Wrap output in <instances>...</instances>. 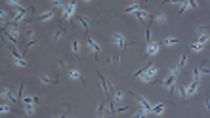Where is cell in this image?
Returning <instances> with one entry per match:
<instances>
[{"mask_svg": "<svg viewBox=\"0 0 210 118\" xmlns=\"http://www.w3.org/2000/svg\"><path fill=\"white\" fill-rule=\"evenodd\" d=\"M157 50H159V46H157V42H147V57L153 54H157Z\"/></svg>", "mask_w": 210, "mask_h": 118, "instance_id": "obj_9", "label": "cell"}, {"mask_svg": "<svg viewBox=\"0 0 210 118\" xmlns=\"http://www.w3.org/2000/svg\"><path fill=\"white\" fill-rule=\"evenodd\" d=\"M176 42H178L176 36H168V38H164V40H163V44H166V46H174Z\"/></svg>", "mask_w": 210, "mask_h": 118, "instance_id": "obj_15", "label": "cell"}, {"mask_svg": "<svg viewBox=\"0 0 210 118\" xmlns=\"http://www.w3.org/2000/svg\"><path fill=\"white\" fill-rule=\"evenodd\" d=\"M111 40L117 44V46H120V48H126L128 44H130L126 38H124V34H120V32H113V34H111Z\"/></svg>", "mask_w": 210, "mask_h": 118, "instance_id": "obj_1", "label": "cell"}, {"mask_svg": "<svg viewBox=\"0 0 210 118\" xmlns=\"http://www.w3.org/2000/svg\"><path fill=\"white\" fill-rule=\"evenodd\" d=\"M160 86H164V88H166L168 89V92H174V89H176V82H174V76H170V74H168V78H164V80H160Z\"/></svg>", "mask_w": 210, "mask_h": 118, "instance_id": "obj_4", "label": "cell"}, {"mask_svg": "<svg viewBox=\"0 0 210 118\" xmlns=\"http://www.w3.org/2000/svg\"><path fill=\"white\" fill-rule=\"evenodd\" d=\"M151 21H157V23H166V17L163 15V11H157L155 15H151Z\"/></svg>", "mask_w": 210, "mask_h": 118, "instance_id": "obj_10", "label": "cell"}, {"mask_svg": "<svg viewBox=\"0 0 210 118\" xmlns=\"http://www.w3.org/2000/svg\"><path fill=\"white\" fill-rule=\"evenodd\" d=\"M75 6H76L75 2H69V4H65V8H63V19H65V21H69V19H73V14H75Z\"/></svg>", "mask_w": 210, "mask_h": 118, "instance_id": "obj_3", "label": "cell"}, {"mask_svg": "<svg viewBox=\"0 0 210 118\" xmlns=\"http://www.w3.org/2000/svg\"><path fill=\"white\" fill-rule=\"evenodd\" d=\"M199 72H204V74H208V72H210V71H208V67H206V65H203V67H201V69H199Z\"/></svg>", "mask_w": 210, "mask_h": 118, "instance_id": "obj_26", "label": "cell"}, {"mask_svg": "<svg viewBox=\"0 0 210 118\" xmlns=\"http://www.w3.org/2000/svg\"><path fill=\"white\" fill-rule=\"evenodd\" d=\"M69 76H71V78H76V80H80L82 84H86V80H84L82 76H80V72H78V71H69Z\"/></svg>", "mask_w": 210, "mask_h": 118, "instance_id": "obj_14", "label": "cell"}, {"mask_svg": "<svg viewBox=\"0 0 210 118\" xmlns=\"http://www.w3.org/2000/svg\"><path fill=\"white\" fill-rule=\"evenodd\" d=\"M63 32H65V29H59L58 32H55V34H54V40H59V38H61V36H63Z\"/></svg>", "mask_w": 210, "mask_h": 118, "instance_id": "obj_21", "label": "cell"}, {"mask_svg": "<svg viewBox=\"0 0 210 118\" xmlns=\"http://www.w3.org/2000/svg\"><path fill=\"white\" fill-rule=\"evenodd\" d=\"M204 42H208V34H203L199 38V44H204Z\"/></svg>", "mask_w": 210, "mask_h": 118, "instance_id": "obj_25", "label": "cell"}, {"mask_svg": "<svg viewBox=\"0 0 210 118\" xmlns=\"http://www.w3.org/2000/svg\"><path fill=\"white\" fill-rule=\"evenodd\" d=\"M71 50L75 51L76 55H78V42H71ZM78 57H80V55H78Z\"/></svg>", "mask_w": 210, "mask_h": 118, "instance_id": "obj_20", "label": "cell"}, {"mask_svg": "<svg viewBox=\"0 0 210 118\" xmlns=\"http://www.w3.org/2000/svg\"><path fill=\"white\" fill-rule=\"evenodd\" d=\"M10 54L14 55V63H15V65H19V67H27V61L23 59L17 51H15V46H12V44H10Z\"/></svg>", "mask_w": 210, "mask_h": 118, "instance_id": "obj_2", "label": "cell"}, {"mask_svg": "<svg viewBox=\"0 0 210 118\" xmlns=\"http://www.w3.org/2000/svg\"><path fill=\"white\" fill-rule=\"evenodd\" d=\"M25 112H27V114H35V111H33L31 105H25Z\"/></svg>", "mask_w": 210, "mask_h": 118, "instance_id": "obj_23", "label": "cell"}, {"mask_svg": "<svg viewBox=\"0 0 210 118\" xmlns=\"http://www.w3.org/2000/svg\"><path fill=\"white\" fill-rule=\"evenodd\" d=\"M0 111H2V114H6V112L10 111V107H8V105H2V107H0Z\"/></svg>", "mask_w": 210, "mask_h": 118, "instance_id": "obj_27", "label": "cell"}, {"mask_svg": "<svg viewBox=\"0 0 210 118\" xmlns=\"http://www.w3.org/2000/svg\"><path fill=\"white\" fill-rule=\"evenodd\" d=\"M164 107H166V103H159L157 107H151V114H160L164 111Z\"/></svg>", "mask_w": 210, "mask_h": 118, "instance_id": "obj_13", "label": "cell"}, {"mask_svg": "<svg viewBox=\"0 0 210 118\" xmlns=\"http://www.w3.org/2000/svg\"><path fill=\"white\" fill-rule=\"evenodd\" d=\"M178 69H180V67H170V69H168L170 76H174V78H176V74H178Z\"/></svg>", "mask_w": 210, "mask_h": 118, "instance_id": "obj_22", "label": "cell"}, {"mask_svg": "<svg viewBox=\"0 0 210 118\" xmlns=\"http://www.w3.org/2000/svg\"><path fill=\"white\" fill-rule=\"evenodd\" d=\"M40 82H44V84H55V82H58V80H54V78H48V76L40 74Z\"/></svg>", "mask_w": 210, "mask_h": 118, "instance_id": "obj_18", "label": "cell"}, {"mask_svg": "<svg viewBox=\"0 0 210 118\" xmlns=\"http://www.w3.org/2000/svg\"><path fill=\"white\" fill-rule=\"evenodd\" d=\"M117 63H119V55H113V57H111V65H117Z\"/></svg>", "mask_w": 210, "mask_h": 118, "instance_id": "obj_28", "label": "cell"}, {"mask_svg": "<svg viewBox=\"0 0 210 118\" xmlns=\"http://www.w3.org/2000/svg\"><path fill=\"white\" fill-rule=\"evenodd\" d=\"M52 17H54V11H46L44 15L38 17V21H48V19H52Z\"/></svg>", "mask_w": 210, "mask_h": 118, "instance_id": "obj_17", "label": "cell"}, {"mask_svg": "<svg viewBox=\"0 0 210 118\" xmlns=\"http://www.w3.org/2000/svg\"><path fill=\"white\" fill-rule=\"evenodd\" d=\"M59 67H61V69H67V65H65V61H63V59H59Z\"/></svg>", "mask_w": 210, "mask_h": 118, "instance_id": "obj_29", "label": "cell"}, {"mask_svg": "<svg viewBox=\"0 0 210 118\" xmlns=\"http://www.w3.org/2000/svg\"><path fill=\"white\" fill-rule=\"evenodd\" d=\"M132 95H134V99H136V101H138V103L141 105V109H145V111H149V112H151V105H149L147 101L143 99V97H141V95H138V93H134V92H132Z\"/></svg>", "mask_w": 210, "mask_h": 118, "instance_id": "obj_6", "label": "cell"}, {"mask_svg": "<svg viewBox=\"0 0 210 118\" xmlns=\"http://www.w3.org/2000/svg\"><path fill=\"white\" fill-rule=\"evenodd\" d=\"M23 105H36L38 103V97H21Z\"/></svg>", "mask_w": 210, "mask_h": 118, "instance_id": "obj_12", "label": "cell"}, {"mask_svg": "<svg viewBox=\"0 0 210 118\" xmlns=\"http://www.w3.org/2000/svg\"><path fill=\"white\" fill-rule=\"evenodd\" d=\"M98 116H103L105 114V103H99L98 105V112H96Z\"/></svg>", "mask_w": 210, "mask_h": 118, "instance_id": "obj_19", "label": "cell"}, {"mask_svg": "<svg viewBox=\"0 0 210 118\" xmlns=\"http://www.w3.org/2000/svg\"><path fill=\"white\" fill-rule=\"evenodd\" d=\"M189 50H191V51H203L204 46H203V44H199V42H195V44H191V46H189Z\"/></svg>", "mask_w": 210, "mask_h": 118, "instance_id": "obj_16", "label": "cell"}, {"mask_svg": "<svg viewBox=\"0 0 210 118\" xmlns=\"http://www.w3.org/2000/svg\"><path fill=\"white\" fill-rule=\"evenodd\" d=\"M197 89H199V80H193L191 86L185 89V93H189V95H191V93H197Z\"/></svg>", "mask_w": 210, "mask_h": 118, "instance_id": "obj_11", "label": "cell"}, {"mask_svg": "<svg viewBox=\"0 0 210 118\" xmlns=\"http://www.w3.org/2000/svg\"><path fill=\"white\" fill-rule=\"evenodd\" d=\"M2 97H4V99H8V101H10L12 105H15V103H17V101H19L17 97H15V95H14V93H12V92H10V89H8V88H4V89H2Z\"/></svg>", "mask_w": 210, "mask_h": 118, "instance_id": "obj_5", "label": "cell"}, {"mask_svg": "<svg viewBox=\"0 0 210 118\" xmlns=\"http://www.w3.org/2000/svg\"><path fill=\"white\" fill-rule=\"evenodd\" d=\"M185 63H187V54H185L183 57L180 59V67H185Z\"/></svg>", "mask_w": 210, "mask_h": 118, "instance_id": "obj_24", "label": "cell"}, {"mask_svg": "<svg viewBox=\"0 0 210 118\" xmlns=\"http://www.w3.org/2000/svg\"><path fill=\"white\" fill-rule=\"evenodd\" d=\"M75 21H78V23H80V25H82L86 31L90 29V21H88L86 17H82V15H75V17H73V23H75Z\"/></svg>", "mask_w": 210, "mask_h": 118, "instance_id": "obj_8", "label": "cell"}, {"mask_svg": "<svg viewBox=\"0 0 210 118\" xmlns=\"http://www.w3.org/2000/svg\"><path fill=\"white\" fill-rule=\"evenodd\" d=\"M86 48H88V50H92V51H94V55H96V57L99 55V46L94 42V40H90L88 36H86Z\"/></svg>", "mask_w": 210, "mask_h": 118, "instance_id": "obj_7", "label": "cell"}]
</instances>
